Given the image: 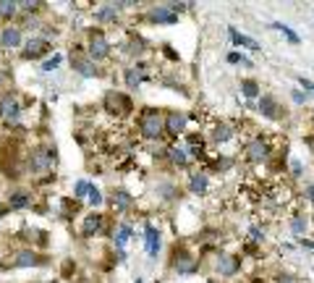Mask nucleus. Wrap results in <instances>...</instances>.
<instances>
[{
	"label": "nucleus",
	"instance_id": "nucleus-31",
	"mask_svg": "<svg viewBox=\"0 0 314 283\" xmlns=\"http://www.w3.org/2000/svg\"><path fill=\"white\" fill-rule=\"evenodd\" d=\"M89 186H92V181H87V179H79V181H76V183H73V200H76V202H84V200H87Z\"/></svg>",
	"mask_w": 314,
	"mask_h": 283
},
{
	"label": "nucleus",
	"instance_id": "nucleus-38",
	"mask_svg": "<svg viewBox=\"0 0 314 283\" xmlns=\"http://www.w3.org/2000/svg\"><path fill=\"white\" fill-rule=\"evenodd\" d=\"M301 173H304V163H301L298 157H293V160H290V176H293V179H298Z\"/></svg>",
	"mask_w": 314,
	"mask_h": 283
},
{
	"label": "nucleus",
	"instance_id": "nucleus-24",
	"mask_svg": "<svg viewBox=\"0 0 314 283\" xmlns=\"http://www.w3.org/2000/svg\"><path fill=\"white\" fill-rule=\"evenodd\" d=\"M168 163L173 168H189L191 165V157H189V150L183 144H168Z\"/></svg>",
	"mask_w": 314,
	"mask_h": 283
},
{
	"label": "nucleus",
	"instance_id": "nucleus-15",
	"mask_svg": "<svg viewBox=\"0 0 314 283\" xmlns=\"http://www.w3.org/2000/svg\"><path fill=\"white\" fill-rule=\"evenodd\" d=\"M144 19L149 21V24H165V26H173L178 24V13L170 11V5H152V8H147V13H144Z\"/></svg>",
	"mask_w": 314,
	"mask_h": 283
},
{
	"label": "nucleus",
	"instance_id": "nucleus-19",
	"mask_svg": "<svg viewBox=\"0 0 314 283\" xmlns=\"http://www.w3.org/2000/svg\"><path fill=\"white\" fill-rule=\"evenodd\" d=\"M144 249H147V255L152 259L160 255V249H163V231H160L155 223L144 226Z\"/></svg>",
	"mask_w": 314,
	"mask_h": 283
},
{
	"label": "nucleus",
	"instance_id": "nucleus-28",
	"mask_svg": "<svg viewBox=\"0 0 314 283\" xmlns=\"http://www.w3.org/2000/svg\"><path fill=\"white\" fill-rule=\"evenodd\" d=\"M241 95L246 97V100H257V97H262V84L257 79H241Z\"/></svg>",
	"mask_w": 314,
	"mask_h": 283
},
{
	"label": "nucleus",
	"instance_id": "nucleus-23",
	"mask_svg": "<svg viewBox=\"0 0 314 283\" xmlns=\"http://www.w3.org/2000/svg\"><path fill=\"white\" fill-rule=\"evenodd\" d=\"M118 16H121L118 3H102V5H97V8L92 11V19H95L97 24H116Z\"/></svg>",
	"mask_w": 314,
	"mask_h": 283
},
{
	"label": "nucleus",
	"instance_id": "nucleus-5",
	"mask_svg": "<svg viewBox=\"0 0 314 283\" xmlns=\"http://www.w3.org/2000/svg\"><path fill=\"white\" fill-rule=\"evenodd\" d=\"M87 55L95 60V63H99V60H108L110 52H113V45L108 40V34L102 32V29H89L87 34Z\"/></svg>",
	"mask_w": 314,
	"mask_h": 283
},
{
	"label": "nucleus",
	"instance_id": "nucleus-13",
	"mask_svg": "<svg viewBox=\"0 0 314 283\" xmlns=\"http://www.w3.org/2000/svg\"><path fill=\"white\" fill-rule=\"evenodd\" d=\"M257 110L262 113L265 118H270V121H280L283 116H286V110H283L280 100L272 95V92H262V97L257 100Z\"/></svg>",
	"mask_w": 314,
	"mask_h": 283
},
{
	"label": "nucleus",
	"instance_id": "nucleus-14",
	"mask_svg": "<svg viewBox=\"0 0 314 283\" xmlns=\"http://www.w3.org/2000/svg\"><path fill=\"white\" fill-rule=\"evenodd\" d=\"M186 189H189V194H194V197H207L210 194V171H204V168L191 171L189 181H186Z\"/></svg>",
	"mask_w": 314,
	"mask_h": 283
},
{
	"label": "nucleus",
	"instance_id": "nucleus-30",
	"mask_svg": "<svg viewBox=\"0 0 314 283\" xmlns=\"http://www.w3.org/2000/svg\"><path fill=\"white\" fill-rule=\"evenodd\" d=\"M87 205H89L92 210H97V207H102V205H105L102 189H99V186H95V183H92V186H89V194H87Z\"/></svg>",
	"mask_w": 314,
	"mask_h": 283
},
{
	"label": "nucleus",
	"instance_id": "nucleus-40",
	"mask_svg": "<svg viewBox=\"0 0 314 283\" xmlns=\"http://www.w3.org/2000/svg\"><path fill=\"white\" fill-rule=\"evenodd\" d=\"M228 63H233V66H241V60H243V52H228Z\"/></svg>",
	"mask_w": 314,
	"mask_h": 283
},
{
	"label": "nucleus",
	"instance_id": "nucleus-9",
	"mask_svg": "<svg viewBox=\"0 0 314 283\" xmlns=\"http://www.w3.org/2000/svg\"><path fill=\"white\" fill-rule=\"evenodd\" d=\"M236 134H239V129L233 124H228V121H215V124L207 129V139H210V144H215V147H223V144L233 142Z\"/></svg>",
	"mask_w": 314,
	"mask_h": 283
},
{
	"label": "nucleus",
	"instance_id": "nucleus-39",
	"mask_svg": "<svg viewBox=\"0 0 314 283\" xmlns=\"http://www.w3.org/2000/svg\"><path fill=\"white\" fill-rule=\"evenodd\" d=\"M298 89H304L306 95H314V81L304 79V76H298Z\"/></svg>",
	"mask_w": 314,
	"mask_h": 283
},
{
	"label": "nucleus",
	"instance_id": "nucleus-1",
	"mask_svg": "<svg viewBox=\"0 0 314 283\" xmlns=\"http://www.w3.org/2000/svg\"><path fill=\"white\" fill-rule=\"evenodd\" d=\"M136 131L144 142H160L165 136V113L160 108H142L136 116Z\"/></svg>",
	"mask_w": 314,
	"mask_h": 283
},
{
	"label": "nucleus",
	"instance_id": "nucleus-2",
	"mask_svg": "<svg viewBox=\"0 0 314 283\" xmlns=\"http://www.w3.org/2000/svg\"><path fill=\"white\" fill-rule=\"evenodd\" d=\"M272 155H275V147H272V139L267 134H254L251 139H246V144H243V160L251 163V165H262Z\"/></svg>",
	"mask_w": 314,
	"mask_h": 283
},
{
	"label": "nucleus",
	"instance_id": "nucleus-43",
	"mask_svg": "<svg viewBox=\"0 0 314 283\" xmlns=\"http://www.w3.org/2000/svg\"><path fill=\"white\" fill-rule=\"evenodd\" d=\"M5 79H8V74H5V68H0V89L5 87Z\"/></svg>",
	"mask_w": 314,
	"mask_h": 283
},
{
	"label": "nucleus",
	"instance_id": "nucleus-22",
	"mask_svg": "<svg viewBox=\"0 0 314 283\" xmlns=\"http://www.w3.org/2000/svg\"><path fill=\"white\" fill-rule=\"evenodd\" d=\"M34 205V194L29 189H11L8 194V210H29Z\"/></svg>",
	"mask_w": 314,
	"mask_h": 283
},
{
	"label": "nucleus",
	"instance_id": "nucleus-45",
	"mask_svg": "<svg viewBox=\"0 0 314 283\" xmlns=\"http://www.w3.org/2000/svg\"><path fill=\"white\" fill-rule=\"evenodd\" d=\"M134 283H144V281H142V278H136V281H134Z\"/></svg>",
	"mask_w": 314,
	"mask_h": 283
},
{
	"label": "nucleus",
	"instance_id": "nucleus-4",
	"mask_svg": "<svg viewBox=\"0 0 314 283\" xmlns=\"http://www.w3.org/2000/svg\"><path fill=\"white\" fill-rule=\"evenodd\" d=\"M102 110L108 113V116L126 118V116H131V113H134V100L126 95V92L110 89V92H105V97H102Z\"/></svg>",
	"mask_w": 314,
	"mask_h": 283
},
{
	"label": "nucleus",
	"instance_id": "nucleus-6",
	"mask_svg": "<svg viewBox=\"0 0 314 283\" xmlns=\"http://www.w3.org/2000/svg\"><path fill=\"white\" fill-rule=\"evenodd\" d=\"M21 116H24V105H21L16 92H5L0 97V121L5 126H19Z\"/></svg>",
	"mask_w": 314,
	"mask_h": 283
},
{
	"label": "nucleus",
	"instance_id": "nucleus-3",
	"mask_svg": "<svg viewBox=\"0 0 314 283\" xmlns=\"http://www.w3.org/2000/svg\"><path fill=\"white\" fill-rule=\"evenodd\" d=\"M199 267H202V259H199L186 244H175V249L170 255V270L175 275H196Z\"/></svg>",
	"mask_w": 314,
	"mask_h": 283
},
{
	"label": "nucleus",
	"instance_id": "nucleus-35",
	"mask_svg": "<svg viewBox=\"0 0 314 283\" xmlns=\"http://www.w3.org/2000/svg\"><path fill=\"white\" fill-rule=\"evenodd\" d=\"M267 239V231L262 226H249V241L251 244H262Z\"/></svg>",
	"mask_w": 314,
	"mask_h": 283
},
{
	"label": "nucleus",
	"instance_id": "nucleus-37",
	"mask_svg": "<svg viewBox=\"0 0 314 283\" xmlns=\"http://www.w3.org/2000/svg\"><path fill=\"white\" fill-rule=\"evenodd\" d=\"M290 100H293L296 105H306V103H309V95H306V92L304 89H290Z\"/></svg>",
	"mask_w": 314,
	"mask_h": 283
},
{
	"label": "nucleus",
	"instance_id": "nucleus-10",
	"mask_svg": "<svg viewBox=\"0 0 314 283\" xmlns=\"http://www.w3.org/2000/svg\"><path fill=\"white\" fill-rule=\"evenodd\" d=\"M48 259H45L42 255H37V252L32 247H26V249H19V252H13L11 259H8V265L13 267V270H26V267H40L45 265Z\"/></svg>",
	"mask_w": 314,
	"mask_h": 283
},
{
	"label": "nucleus",
	"instance_id": "nucleus-41",
	"mask_svg": "<svg viewBox=\"0 0 314 283\" xmlns=\"http://www.w3.org/2000/svg\"><path fill=\"white\" fill-rule=\"evenodd\" d=\"M163 52H165V55L170 58V60H181V55H178V52H175V50L170 48V45H163Z\"/></svg>",
	"mask_w": 314,
	"mask_h": 283
},
{
	"label": "nucleus",
	"instance_id": "nucleus-18",
	"mask_svg": "<svg viewBox=\"0 0 314 283\" xmlns=\"http://www.w3.org/2000/svg\"><path fill=\"white\" fill-rule=\"evenodd\" d=\"M110 207L116 210V212H131L134 207H136V197L128 192V189H123V186H118V189H113V197H110Z\"/></svg>",
	"mask_w": 314,
	"mask_h": 283
},
{
	"label": "nucleus",
	"instance_id": "nucleus-16",
	"mask_svg": "<svg viewBox=\"0 0 314 283\" xmlns=\"http://www.w3.org/2000/svg\"><path fill=\"white\" fill-rule=\"evenodd\" d=\"M71 68L79 76H84V79H95V76H99V66L87 55V52H71Z\"/></svg>",
	"mask_w": 314,
	"mask_h": 283
},
{
	"label": "nucleus",
	"instance_id": "nucleus-26",
	"mask_svg": "<svg viewBox=\"0 0 314 283\" xmlns=\"http://www.w3.org/2000/svg\"><path fill=\"white\" fill-rule=\"evenodd\" d=\"M155 194L160 197V200H165V202H173V200H181V186L173 183V181H160Z\"/></svg>",
	"mask_w": 314,
	"mask_h": 283
},
{
	"label": "nucleus",
	"instance_id": "nucleus-7",
	"mask_svg": "<svg viewBox=\"0 0 314 283\" xmlns=\"http://www.w3.org/2000/svg\"><path fill=\"white\" fill-rule=\"evenodd\" d=\"M189 131V113L186 110H168L165 113V136L170 142L181 139Z\"/></svg>",
	"mask_w": 314,
	"mask_h": 283
},
{
	"label": "nucleus",
	"instance_id": "nucleus-27",
	"mask_svg": "<svg viewBox=\"0 0 314 283\" xmlns=\"http://www.w3.org/2000/svg\"><path fill=\"white\" fill-rule=\"evenodd\" d=\"M228 37H231V42L236 45V48H246V50H254V52L259 50V42L246 37V34H241L236 26H228Z\"/></svg>",
	"mask_w": 314,
	"mask_h": 283
},
{
	"label": "nucleus",
	"instance_id": "nucleus-11",
	"mask_svg": "<svg viewBox=\"0 0 314 283\" xmlns=\"http://www.w3.org/2000/svg\"><path fill=\"white\" fill-rule=\"evenodd\" d=\"M50 52H52V42H48L40 34H34V37H29V40L24 42V52H21V58H24V60H40L45 55H50Z\"/></svg>",
	"mask_w": 314,
	"mask_h": 283
},
{
	"label": "nucleus",
	"instance_id": "nucleus-42",
	"mask_svg": "<svg viewBox=\"0 0 314 283\" xmlns=\"http://www.w3.org/2000/svg\"><path fill=\"white\" fill-rule=\"evenodd\" d=\"M298 247H301V249H304V247H306V249H314V241L304 236V239H298Z\"/></svg>",
	"mask_w": 314,
	"mask_h": 283
},
{
	"label": "nucleus",
	"instance_id": "nucleus-8",
	"mask_svg": "<svg viewBox=\"0 0 314 283\" xmlns=\"http://www.w3.org/2000/svg\"><path fill=\"white\" fill-rule=\"evenodd\" d=\"M212 267H215V273L220 275V278H236V275L241 273V267H243V259L239 255L220 252V255L215 257V262H212Z\"/></svg>",
	"mask_w": 314,
	"mask_h": 283
},
{
	"label": "nucleus",
	"instance_id": "nucleus-25",
	"mask_svg": "<svg viewBox=\"0 0 314 283\" xmlns=\"http://www.w3.org/2000/svg\"><path fill=\"white\" fill-rule=\"evenodd\" d=\"M288 228H290V233L298 236V239H304L306 231H309V215H306L304 210H298L293 212V215L288 218Z\"/></svg>",
	"mask_w": 314,
	"mask_h": 283
},
{
	"label": "nucleus",
	"instance_id": "nucleus-32",
	"mask_svg": "<svg viewBox=\"0 0 314 283\" xmlns=\"http://www.w3.org/2000/svg\"><path fill=\"white\" fill-rule=\"evenodd\" d=\"M270 26H272V29H278V32H283V34H286L290 45H298V42H301V37H298V34H296V32H293V29H290L288 24H283V21H272Z\"/></svg>",
	"mask_w": 314,
	"mask_h": 283
},
{
	"label": "nucleus",
	"instance_id": "nucleus-17",
	"mask_svg": "<svg viewBox=\"0 0 314 283\" xmlns=\"http://www.w3.org/2000/svg\"><path fill=\"white\" fill-rule=\"evenodd\" d=\"M102 231H105V215L97 210H89L87 215L81 218V236L84 239H92V236H97Z\"/></svg>",
	"mask_w": 314,
	"mask_h": 283
},
{
	"label": "nucleus",
	"instance_id": "nucleus-46",
	"mask_svg": "<svg viewBox=\"0 0 314 283\" xmlns=\"http://www.w3.org/2000/svg\"><path fill=\"white\" fill-rule=\"evenodd\" d=\"M207 283H217V281H207Z\"/></svg>",
	"mask_w": 314,
	"mask_h": 283
},
{
	"label": "nucleus",
	"instance_id": "nucleus-29",
	"mask_svg": "<svg viewBox=\"0 0 314 283\" xmlns=\"http://www.w3.org/2000/svg\"><path fill=\"white\" fill-rule=\"evenodd\" d=\"M19 13V3L16 0H0V21L11 24V19Z\"/></svg>",
	"mask_w": 314,
	"mask_h": 283
},
{
	"label": "nucleus",
	"instance_id": "nucleus-12",
	"mask_svg": "<svg viewBox=\"0 0 314 283\" xmlns=\"http://www.w3.org/2000/svg\"><path fill=\"white\" fill-rule=\"evenodd\" d=\"M24 26L19 24H5L0 29V48L3 50H19L24 48Z\"/></svg>",
	"mask_w": 314,
	"mask_h": 283
},
{
	"label": "nucleus",
	"instance_id": "nucleus-44",
	"mask_svg": "<svg viewBox=\"0 0 314 283\" xmlns=\"http://www.w3.org/2000/svg\"><path fill=\"white\" fill-rule=\"evenodd\" d=\"M5 215V210H3V200H0V218H3Z\"/></svg>",
	"mask_w": 314,
	"mask_h": 283
},
{
	"label": "nucleus",
	"instance_id": "nucleus-33",
	"mask_svg": "<svg viewBox=\"0 0 314 283\" xmlns=\"http://www.w3.org/2000/svg\"><path fill=\"white\" fill-rule=\"evenodd\" d=\"M42 8H45V3H29V0L19 3V13H26V16H37Z\"/></svg>",
	"mask_w": 314,
	"mask_h": 283
},
{
	"label": "nucleus",
	"instance_id": "nucleus-21",
	"mask_svg": "<svg viewBox=\"0 0 314 283\" xmlns=\"http://www.w3.org/2000/svg\"><path fill=\"white\" fill-rule=\"evenodd\" d=\"M134 236V226L131 223H118L116 231H113V244H116V252L121 257V262H126V244Z\"/></svg>",
	"mask_w": 314,
	"mask_h": 283
},
{
	"label": "nucleus",
	"instance_id": "nucleus-34",
	"mask_svg": "<svg viewBox=\"0 0 314 283\" xmlns=\"http://www.w3.org/2000/svg\"><path fill=\"white\" fill-rule=\"evenodd\" d=\"M272 283H301V278L293 273H288V270H278L272 275Z\"/></svg>",
	"mask_w": 314,
	"mask_h": 283
},
{
	"label": "nucleus",
	"instance_id": "nucleus-20",
	"mask_svg": "<svg viewBox=\"0 0 314 283\" xmlns=\"http://www.w3.org/2000/svg\"><path fill=\"white\" fill-rule=\"evenodd\" d=\"M144 79H149V71H147V66H144L142 60H136L134 66L123 68V81H126L128 89H139Z\"/></svg>",
	"mask_w": 314,
	"mask_h": 283
},
{
	"label": "nucleus",
	"instance_id": "nucleus-36",
	"mask_svg": "<svg viewBox=\"0 0 314 283\" xmlns=\"http://www.w3.org/2000/svg\"><path fill=\"white\" fill-rule=\"evenodd\" d=\"M60 63H63V55H52V58H48V60L42 63V71H45V74H52Z\"/></svg>",
	"mask_w": 314,
	"mask_h": 283
}]
</instances>
